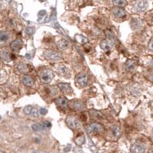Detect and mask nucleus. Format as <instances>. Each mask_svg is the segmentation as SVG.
Listing matches in <instances>:
<instances>
[{"label":"nucleus","instance_id":"b1692460","mask_svg":"<svg viewBox=\"0 0 153 153\" xmlns=\"http://www.w3.org/2000/svg\"><path fill=\"white\" fill-rule=\"evenodd\" d=\"M75 142H76V145H78V146H82L83 143H85V136L83 135L78 136L76 140H75Z\"/></svg>","mask_w":153,"mask_h":153},{"label":"nucleus","instance_id":"cd10ccee","mask_svg":"<svg viewBox=\"0 0 153 153\" xmlns=\"http://www.w3.org/2000/svg\"><path fill=\"white\" fill-rule=\"evenodd\" d=\"M106 34H107L106 36H107V39H108V41L111 42H113V41H112V40L114 39L113 35L110 33V32H108V31L106 32Z\"/></svg>","mask_w":153,"mask_h":153},{"label":"nucleus","instance_id":"4be33fe9","mask_svg":"<svg viewBox=\"0 0 153 153\" xmlns=\"http://www.w3.org/2000/svg\"><path fill=\"white\" fill-rule=\"evenodd\" d=\"M112 132L114 136L117 137V138H119L122 135V131L119 126H113L112 128Z\"/></svg>","mask_w":153,"mask_h":153},{"label":"nucleus","instance_id":"7c9ffc66","mask_svg":"<svg viewBox=\"0 0 153 153\" xmlns=\"http://www.w3.org/2000/svg\"><path fill=\"white\" fill-rule=\"evenodd\" d=\"M30 115H32L33 116H37L38 115V110L36 109V108H33V110H32V112H31Z\"/></svg>","mask_w":153,"mask_h":153},{"label":"nucleus","instance_id":"0eeeda50","mask_svg":"<svg viewBox=\"0 0 153 153\" xmlns=\"http://www.w3.org/2000/svg\"><path fill=\"white\" fill-rule=\"evenodd\" d=\"M103 130H104L103 126L99 123H92L88 126V131L89 133H101L102 131H103Z\"/></svg>","mask_w":153,"mask_h":153},{"label":"nucleus","instance_id":"f704fd0d","mask_svg":"<svg viewBox=\"0 0 153 153\" xmlns=\"http://www.w3.org/2000/svg\"><path fill=\"white\" fill-rule=\"evenodd\" d=\"M1 119H2V117H1V115H0V120H1Z\"/></svg>","mask_w":153,"mask_h":153},{"label":"nucleus","instance_id":"f03ea898","mask_svg":"<svg viewBox=\"0 0 153 153\" xmlns=\"http://www.w3.org/2000/svg\"><path fill=\"white\" fill-rule=\"evenodd\" d=\"M44 56L48 60H50V61H59L62 59V55L59 52H57V51H53V50H47L45 51V53H44Z\"/></svg>","mask_w":153,"mask_h":153},{"label":"nucleus","instance_id":"bb28decb","mask_svg":"<svg viewBox=\"0 0 153 153\" xmlns=\"http://www.w3.org/2000/svg\"><path fill=\"white\" fill-rule=\"evenodd\" d=\"M32 110H33V107L31 106V105H27L24 108V112L26 115H30L31 112H32Z\"/></svg>","mask_w":153,"mask_h":153},{"label":"nucleus","instance_id":"a878e982","mask_svg":"<svg viewBox=\"0 0 153 153\" xmlns=\"http://www.w3.org/2000/svg\"><path fill=\"white\" fill-rule=\"evenodd\" d=\"M32 128H33V131H38L42 130V128H44L43 126L42 125H39V124H33L32 125Z\"/></svg>","mask_w":153,"mask_h":153},{"label":"nucleus","instance_id":"aec40b11","mask_svg":"<svg viewBox=\"0 0 153 153\" xmlns=\"http://www.w3.org/2000/svg\"><path fill=\"white\" fill-rule=\"evenodd\" d=\"M112 2H113L114 6L121 8L125 7L128 4L126 0H112Z\"/></svg>","mask_w":153,"mask_h":153},{"label":"nucleus","instance_id":"393cba45","mask_svg":"<svg viewBox=\"0 0 153 153\" xmlns=\"http://www.w3.org/2000/svg\"><path fill=\"white\" fill-rule=\"evenodd\" d=\"M57 70H58V72H59V74H61V75H65V74L67 73L66 67L63 65H59L57 68Z\"/></svg>","mask_w":153,"mask_h":153},{"label":"nucleus","instance_id":"473e14b6","mask_svg":"<svg viewBox=\"0 0 153 153\" xmlns=\"http://www.w3.org/2000/svg\"><path fill=\"white\" fill-rule=\"evenodd\" d=\"M33 31H34V29L33 27H28L26 29V33H29V34H32L33 33Z\"/></svg>","mask_w":153,"mask_h":153},{"label":"nucleus","instance_id":"f8f14e48","mask_svg":"<svg viewBox=\"0 0 153 153\" xmlns=\"http://www.w3.org/2000/svg\"><path fill=\"white\" fill-rule=\"evenodd\" d=\"M12 49L14 51H18L19 50L22 46V41L21 39H16V40L13 41L10 44Z\"/></svg>","mask_w":153,"mask_h":153},{"label":"nucleus","instance_id":"7ed1b4c3","mask_svg":"<svg viewBox=\"0 0 153 153\" xmlns=\"http://www.w3.org/2000/svg\"><path fill=\"white\" fill-rule=\"evenodd\" d=\"M149 7V2L147 0H137L134 3L133 8L138 13L145 12Z\"/></svg>","mask_w":153,"mask_h":153},{"label":"nucleus","instance_id":"20e7f679","mask_svg":"<svg viewBox=\"0 0 153 153\" xmlns=\"http://www.w3.org/2000/svg\"><path fill=\"white\" fill-rule=\"evenodd\" d=\"M65 123H66L67 126L72 129H77V128H80V126H81L79 121L73 116H68L65 119Z\"/></svg>","mask_w":153,"mask_h":153},{"label":"nucleus","instance_id":"dca6fc26","mask_svg":"<svg viewBox=\"0 0 153 153\" xmlns=\"http://www.w3.org/2000/svg\"><path fill=\"white\" fill-rule=\"evenodd\" d=\"M100 46H101L102 49L104 51H110L112 48V44L111 42L108 41V40H103L100 43Z\"/></svg>","mask_w":153,"mask_h":153},{"label":"nucleus","instance_id":"72a5a7b5","mask_svg":"<svg viewBox=\"0 0 153 153\" xmlns=\"http://www.w3.org/2000/svg\"><path fill=\"white\" fill-rule=\"evenodd\" d=\"M0 153H4V152L2 151H1V150H0Z\"/></svg>","mask_w":153,"mask_h":153},{"label":"nucleus","instance_id":"f257e3e1","mask_svg":"<svg viewBox=\"0 0 153 153\" xmlns=\"http://www.w3.org/2000/svg\"><path fill=\"white\" fill-rule=\"evenodd\" d=\"M53 77H54V73H53V72L51 69L45 68V69H42V71H40V80L43 83H45V84L49 83L52 80Z\"/></svg>","mask_w":153,"mask_h":153},{"label":"nucleus","instance_id":"5701e85b","mask_svg":"<svg viewBox=\"0 0 153 153\" xmlns=\"http://www.w3.org/2000/svg\"><path fill=\"white\" fill-rule=\"evenodd\" d=\"M89 113L91 114V116L96 118V119H102V118H103V115L99 111H96V110H91V111H89Z\"/></svg>","mask_w":153,"mask_h":153},{"label":"nucleus","instance_id":"ddd939ff","mask_svg":"<svg viewBox=\"0 0 153 153\" xmlns=\"http://www.w3.org/2000/svg\"><path fill=\"white\" fill-rule=\"evenodd\" d=\"M59 88L61 89L62 92L66 94H69L72 92L70 85L68 83H59Z\"/></svg>","mask_w":153,"mask_h":153},{"label":"nucleus","instance_id":"9d476101","mask_svg":"<svg viewBox=\"0 0 153 153\" xmlns=\"http://www.w3.org/2000/svg\"><path fill=\"white\" fill-rule=\"evenodd\" d=\"M112 14L116 18H123V17L126 16V13L123 8L121 7H115L112 9Z\"/></svg>","mask_w":153,"mask_h":153},{"label":"nucleus","instance_id":"c756f323","mask_svg":"<svg viewBox=\"0 0 153 153\" xmlns=\"http://www.w3.org/2000/svg\"><path fill=\"white\" fill-rule=\"evenodd\" d=\"M47 112H48V111H47L46 108H40V109H39V113H40V115H46Z\"/></svg>","mask_w":153,"mask_h":153},{"label":"nucleus","instance_id":"1a4fd4ad","mask_svg":"<svg viewBox=\"0 0 153 153\" xmlns=\"http://www.w3.org/2000/svg\"><path fill=\"white\" fill-rule=\"evenodd\" d=\"M56 104L61 109H66L68 106V101L65 98H58L56 99Z\"/></svg>","mask_w":153,"mask_h":153},{"label":"nucleus","instance_id":"2f4dec72","mask_svg":"<svg viewBox=\"0 0 153 153\" xmlns=\"http://www.w3.org/2000/svg\"><path fill=\"white\" fill-rule=\"evenodd\" d=\"M149 49L153 52V37L152 38V39L150 40L149 43Z\"/></svg>","mask_w":153,"mask_h":153},{"label":"nucleus","instance_id":"f3484780","mask_svg":"<svg viewBox=\"0 0 153 153\" xmlns=\"http://www.w3.org/2000/svg\"><path fill=\"white\" fill-rule=\"evenodd\" d=\"M75 39H76L78 43L79 44H85L88 42V39L85 36H82V35H76L75 36Z\"/></svg>","mask_w":153,"mask_h":153},{"label":"nucleus","instance_id":"a211bd4d","mask_svg":"<svg viewBox=\"0 0 153 153\" xmlns=\"http://www.w3.org/2000/svg\"><path fill=\"white\" fill-rule=\"evenodd\" d=\"M136 65V61L133 59H129L126 62V68L128 71H131Z\"/></svg>","mask_w":153,"mask_h":153},{"label":"nucleus","instance_id":"c9c22d12","mask_svg":"<svg viewBox=\"0 0 153 153\" xmlns=\"http://www.w3.org/2000/svg\"><path fill=\"white\" fill-rule=\"evenodd\" d=\"M152 134H153V130H152Z\"/></svg>","mask_w":153,"mask_h":153},{"label":"nucleus","instance_id":"423d86ee","mask_svg":"<svg viewBox=\"0 0 153 153\" xmlns=\"http://www.w3.org/2000/svg\"><path fill=\"white\" fill-rule=\"evenodd\" d=\"M70 107L74 110L76 111H84L85 109V105L83 102L78 99H74L70 102Z\"/></svg>","mask_w":153,"mask_h":153},{"label":"nucleus","instance_id":"4468645a","mask_svg":"<svg viewBox=\"0 0 153 153\" xmlns=\"http://www.w3.org/2000/svg\"><path fill=\"white\" fill-rule=\"evenodd\" d=\"M57 47L61 50H65L68 48V42L65 39H59L56 42Z\"/></svg>","mask_w":153,"mask_h":153},{"label":"nucleus","instance_id":"2eb2a0df","mask_svg":"<svg viewBox=\"0 0 153 153\" xmlns=\"http://www.w3.org/2000/svg\"><path fill=\"white\" fill-rule=\"evenodd\" d=\"M22 82H23V84L25 86L31 87L33 86V84H34V79L29 76H24L23 77H22Z\"/></svg>","mask_w":153,"mask_h":153},{"label":"nucleus","instance_id":"6e6552de","mask_svg":"<svg viewBox=\"0 0 153 153\" xmlns=\"http://www.w3.org/2000/svg\"><path fill=\"white\" fill-rule=\"evenodd\" d=\"M146 149V146L142 143H135L131 146V153H144Z\"/></svg>","mask_w":153,"mask_h":153},{"label":"nucleus","instance_id":"6ab92c4d","mask_svg":"<svg viewBox=\"0 0 153 153\" xmlns=\"http://www.w3.org/2000/svg\"><path fill=\"white\" fill-rule=\"evenodd\" d=\"M9 39V36L7 33L0 31V43H5Z\"/></svg>","mask_w":153,"mask_h":153},{"label":"nucleus","instance_id":"39448f33","mask_svg":"<svg viewBox=\"0 0 153 153\" xmlns=\"http://www.w3.org/2000/svg\"><path fill=\"white\" fill-rule=\"evenodd\" d=\"M76 82L79 86H85L88 82V76L86 73L80 72L76 76Z\"/></svg>","mask_w":153,"mask_h":153},{"label":"nucleus","instance_id":"c85d7f7f","mask_svg":"<svg viewBox=\"0 0 153 153\" xmlns=\"http://www.w3.org/2000/svg\"><path fill=\"white\" fill-rule=\"evenodd\" d=\"M42 125L43 126L44 128H50L51 126H52V124H51V123L49 122V121H45V123H43Z\"/></svg>","mask_w":153,"mask_h":153},{"label":"nucleus","instance_id":"412c9836","mask_svg":"<svg viewBox=\"0 0 153 153\" xmlns=\"http://www.w3.org/2000/svg\"><path fill=\"white\" fill-rule=\"evenodd\" d=\"M18 69L22 73H27L30 70V67L29 65H26V64H20L18 66Z\"/></svg>","mask_w":153,"mask_h":153},{"label":"nucleus","instance_id":"9b49d317","mask_svg":"<svg viewBox=\"0 0 153 153\" xmlns=\"http://www.w3.org/2000/svg\"><path fill=\"white\" fill-rule=\"evenodd\" d=\"M0 58L3 61L9 62L13 59V55L9 51L5 49V50H2V52H0Z\"/></svg>","mask_w":153,"mask_h":153}]
</instances>
